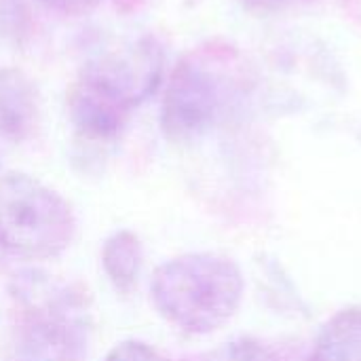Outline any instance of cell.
<instances>
[{"label":"cell","mask_w":361,"mask_h":361,"mask_svg":"<svg viewBox=\"0 0 361 361\" xmlns=\"http://www.w3.org/2000/svg\"><path fill=\"white\" fill-rule=\"evenodd\" d=\"M42 6H47L53 13L59 15H70V17H78L85 15L89 11H93L102 0H38Z\"/></svg>","instance_id":"8fae6325"},{"label":"cell","mask_w":361,"mask_h":361,"mask_svg":"<svg viewBox=\"0 0 361 361\" xmlns=\"http://www.w3.org/2000/svg\"><path fill=\"white\" fill-rule=\"evenodd\" d=\"M19 361H87L89 313L68 286L36 275L17 281Z\"/></svg>","instance_id":"3957f363"},{"label":"cell","mask_w":361,"mask_h":361,"mask_svg":"<svg viewBox=\"0 0 361 361\" xmlns=\"http://www.w3.org/2000/svg\"><path fill=\"white\" fill-rule=\"evenodd\" d=\"M165 51L154 36L87 61L68 93L76 131L89 140L116 137L131 114L161 87Z\"/></svg>","instance_id":"6da1fadb"},{"label":"cell","mask_w":361,"mask_h":361,"mask_svg":"<svg viewBox=\"0 0 361 361\" xmlns=\"http://www.w3.org/2000/svg\"><path fill=\"white\" fill-rule=\"evenodd\" d=\"M245 8L250 11H258V13H264V11H271L275 6H279L283 0H239Z\"/></svg>","instance_id":"7c38bea8"},{"label":"cell","mask_w":361,"mask_h":361,"mask_svg":"<svg viewBox=\"0 0 361 361\" xmlns=\"http://www.w3.org/2000/svg\"><path fill=\"white\" fill-rule=\"evenodd\" d=\"M243 273L226 256L197 252L163 262L150 283L159 315L188 334H209L228 324L243 300Z\"/></svg>","instance_id":"7a4b0ae2"},{"label":"cell","mask_w":361,"mask_h":361,"mask_svg":"<svg viewBox=\"0 0 361 361\" xmlns=\"http://www.w3.org/2000/svg\"><path fill=\"white\" fill-rule=\"evenodd\" d=\"M311 361H361V307L341 309L324 324Z\"/></svg>","instance_id":"52a82bcc"},{"label":"cell","mask_w":361,"mask_h":361,"mask_svg":"<svg viewBox=\"0 0 361 361\" xmlns=\"http://www.w3.org/2000/svg\"><path fill=\"white\" fill-rule=\"evenodd\" d=\"M203 361H286L273 347L256 338H233L212 349Z\"/></svg>","instance_id":"9c48e42d"},{"label":"cell","mask_w":361,"mask_h":361,"mask_svg":"<svg viewBox=\"0 0 361 361\" xmlns=\"http://www.w3.org/2000/svg\"><path fill=\"white\" fill-rule=\"evenodd\" d=\"M38 121L34 82L17 68L0 70V133L13 142L32 135Z\"/></svg>","instance_id":"8992f818"},{"label":"cell","mask_w":361,"mask_h":361,"mask_svg":"<svg viewBox=\"0 0 361 361\" xmlns=\"http://www.w3.org/2000/svg\"><path fill=\"white\" fill-rule=\"evenodd\" d=\"M76 235L70 203L40 180L11 171L0 176V247L21 260H53Z\"/></svg>","instance_id":"277c9868"},{"label":"cell","mask_w":361,"mask_h":361,"mask_svg":"<svg viewBox=\"0 0 361 361\" xmlns=\"http://www.w3.org/2000/svg\"><path fill=\"white\" fill-rule=\"evenodd\" d=\"M104 361H167L154 347L142 341H125L116 345Z\"/></svg>","instance_id":"30bf717a"},{"label":"cell","mask_w":361,"mask_h":361,"mask_svg":"<svg viewBox=\"0 0 361 361\" xmlns=\"http://www.w3.org/2000/svg\"><path fill=\"white\" fill-rule=\"evenodd\" d=\"M222 106V89L214 70L199 57H184L171 72L163 106L161 129L167 140L184 144L212 129Z\"/></svg>","instance_id":"5b68a950"},{"label":"cell","mask_w":361,"mask_h":361,"mask_svg":"<svg viewBox=\"0 0 361 361\" xmlns=\"http://www.w3.org/2000/svg\"><path fill=\"white\" fill-rule=\"evenodd\" d=\"M142 262H144V252L135 233L116 231L106 239L102 250V267L106 277L118 292L129 294L135 288L140 279Z\"/></svg>","instance_id":"ba28073f"}]
</instances>
